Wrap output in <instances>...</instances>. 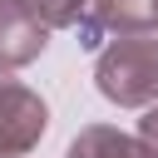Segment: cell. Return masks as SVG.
I'll return each mask as SVG.
<instances>
[{"label":"cell","instance_id":"cell-6","mask_svg":"<svg viewBox=\"0 0 158 158\" xmlns=\"http://www.w3.org/2000/svg\"><path fill=\"white\" fill-rule=\"evenodd\" d=\"M35 10L44 15V25H49V30H59V25H79L84 0H35Z\"/></svg>","mask_w":158,"mask_h":158},{"label":"cell","instance_id":"cell-7","mask_svg":"<svg viewBox=\"0 0 158 158\" xmlns=\"http://www.w3.org/2000/svg\"><path fill=\"white\" fill-rule=\"evenodd\" d=\"M138 143H143V148H148V153L158 158V104H153V109L143 114V123H138Z\"/></svg>","mask_w":158,"mask_h":158},{"label":"cell","instance_id":"cell-3","mask_svg":"<svg viewBox=\"0 0 158 158\" xmlns=\"http://www.w3.org/2000/svg\"><path fill=\"white\" fill-rule=\"evenodd\" d=\"M49 44V25L35 10V0H0V69L30 64Z\"/></svg>","mask_w":158,"mask_h":158},{"label":"cell","instance_id":"cell-5","mask_svg":"<svg viewBox=\"0 0 158 158\" xmlns=\"http://www.w3.org/2000/svg\"><path fill=\"white\" fill-rule=\"evenodd\" d=\"M69 158H153L138 138L118 133V128H104V123H89L74 143H69Z\"/></svg>","mask_w":158,"mask_h":158},{"label":"cell","instance_id":"cell-2","mask_svg":"<svg viewBox=\"0 0 158 158\" xmlns=\"http://www.w3.org/2000/svg\"><path fill=\"white\" fill-rule=\"evenodd\" d=\"M44 123H49L44 99L35 89H25L20 79L0 74V158H25L40 143Z\"/></svg>","mask_w":158,"mask_h":158},{"label":"cell","instance_id":"cell-4","mask_svg":"<svg viewBox=\"0 0 158 158\" xmlns=\"http://www.w3.org/2000/svg\"><path fill=\"white\" fill-rule=\"evenodd\" d=\"M158 25V0H94L89 15H79V44L99 49L104 30L114 35H148Z\"/></svg>","mask_w":158,"mask_h":158},{"label":"cell","instance_id":"cell-1","mask_svg":"<svg viewBox=\"0 0 158 158\" xmlns=\"http://www.w3.org/2000/svg\"><path fill=\"white\" fill-rule=\"evenodd\" d=\"M99 94L123 104V109H143L158 99V40L148 35H118L104 54H99Z\"/></svg>","mask_w":158,"mask_h":158}]
</instances>
